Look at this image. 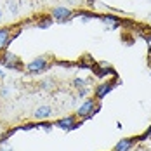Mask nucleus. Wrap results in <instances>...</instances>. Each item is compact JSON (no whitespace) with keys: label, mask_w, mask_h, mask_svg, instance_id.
I'll return each mask as SVG.
<instances>
[{"label":"nucleus","mask_w":151,"mask_h":151,"mask_svg":"<svg viewBox=\"0 0 151 151\" xmlns=\"http://www.w3.org/2000/svg\"><path fill=\"white\" fill-rule=\"evenodd\" d=\"M52 115V108L50 106H38L35 111H33V116L37 118V120H45Z\"/></svg>","instance_id":"0eeeda50"},{"label":"nucleus","mask_w":151,"mask_h":151,"mask_svg":"<svg viewBox=\"0 0 151 151\" xmlns=\"http://www.w3.org/2000/svg\"><path fill=\"white\" fill-rule=\"evenodd\" d=\"M50 17H52L56 23H66V21H70V19L73 17V12H71V9H68V7H54V9L50 11Z\"/></svg>","instance_id":"39448f33"},{"label":"nucleus","mask_w":151,"mask_h":151,"mask_svg":"<svg viewBox=\"0 0 151 151\" xmlns=\"http://www.w3.org/2000/svg\"><path fill=\"white\" fill-rule=\"evenodd\" d=\"M0 17H2V11H0Z\"/></svg>","instance_id":"2eb2a0df"},{"label":"nucleus","mask_w":151,"mask_h":151,"mask_svg":"<svg viewBox=\"0 0 151 151\" xmlns=\"http://www.w3.org/2000/svg\"><path fill=\"white\" fill-rule=\"evenodd\" d=\"M0 151H12V148H9V146H0Z\"/></svg>","instance_id":"ddd939ff"},{"label":"nucleus","mask_w":151,"mask_h":151,"mask_svg":"<svg viewBox=\"0 0 151 151\" xmlns=\"http://www.w3.org/2000/svg\"><path fill=\"white\" fill-rule=\"evenodd\" d=\"M146 40H148V47H150V50H151V35L146 38Z\"/></svg>","instance_id":"4468645a"},{"label":"nucleus","mask_w":151,"mask_h":151,"mask_svg":"<svg viewBox=\"0 0 151 151\" xmlns=\"http://www.w3.org/2000/svg\"><path fill=\"white\" fill-rule=\"evenodd\" d=\"M101 21L106 23V24H109V26H113V28H118L120 26V19L115 17V16H101Z\"/></svg>","instance_id":"9b49d317"},{"label":"nucleus","mask_w":151,"mask_h":151,"mask_svg":"<svg viewBox=\"0 0 151 151\" xmlns=\"http://www.w3.org/2000/svg\"><path fill=\"white\" fill-rule=\"evenodd\" d=\"M134 146V137H127V139H122L120 142L113 148V151H129Z\"/></svg>","instance_id":"1a4fd4ad"},{"label":"nucleus","mask_w":151,"mask_h":151,"mask_svg":"<svg viewBox=\"0 0 151 151\" xmlns=\"http://www.w3.org/2000/svg\"><path fill=\"white\" fill-rule=\"evenodd\" d=\"M49 66H50V59L47 56H38L31 63H28V66H24V71L28 75H40L49 70Z\"/></svg>","instance_id":"f257e3e1"},{"label":"nucleus","mask_w":151,"mask_h":151,"mask_svg":"<svg viewBox=\"0 0 151 151\" xmlns=\"http://www.w3.org/2000/svg\"><path fill=\"white\" fill-rule=\"evenodd\" d=\"M12 37H16L14 33V26H2L0 28V54L7 50V47L11 45L12 42Z\"/></svg>","instance_id":"20e7f679"},{"label":"nucleus","mask_w":151,"mask_h":151,"mask_svg":"<svg viewBox=\"0 0 151 151\" xmlns=\"http://www.w3.org/2000/svg\"><path fill=\"white\" fill-rule=\"evenodd\" d=\"M82 85H85V80H82V78H76V80H75V87H82Z\"/></svg>","instance_id":"f8f14e48"},{"label":"nucleus","mask_w":151,"mask_h":151,"mask_svg":"<svg viewBox=\"0 0 151 151\" xmlns=\"http://www.w3.org/2000/svg\"><path fill=\"white\" fill-rule=\"evenodd\" d=\"M0 63L2 66H5L7 70H17V71H24V64L19 59V56H16L12 52H2L0 54Z\"/></svg>","instance_id":"f03ea898"},{"label":"nucleus","mask_w":151,"mask_h":151,"mask_svg":"<svg viewBox=\"0 0 151 151\" xmlns=\"http://www.w3.org/2000/svg\"><path fill=\"white\" fill-rule=\"evenodd\" d=\"M96 111H97V99H96V97H91V99L83 101V104L78 108V111H76V118H80V120H87V118H91V116L96 115Z\"/></svg>","instance_id":"7ed1b4c3"},{"label":"nucleus","mask_w":151,"mask_h":151,"mask_svg":"<svg viewBox=\"0 0 151 151\" xmlns=\"http://www.w3.org/2000/svg\"><path fill=\"white\" fill-rule=\"evenodd\" d=\"M58 127H61V129H73L76 125V115H71V116H66V118H61V120H58V123H56Z\"/></svg>","instance_id":"6e6552de"},{"label":"nucleus","mask_w":151,"mask_h":151,"mask_svg":"<svg viewBox=\"0 0 151 151\" xmlns=\"http://www.w3.org/2000/svg\"><path fill=\"white\" fill-rule=\"evenodd\" d=\"M54 23V19L50 17V16H42L38 21H37V28H42V30H45V28H50V24Z\"/></svg>","instance_id":"9d476101"},{"label":"nucleus","mask_w":151,"mask_h":151,"mask_svg":"<svg viewBox=\"0 0 151 151\" xmlns=\"http://www.w3.org/2000/svg\"><path fill=\"white\" fill-rule=\"evenodd\" d=\"M111 89H113V82H103V83H97V87H96V99H97V101L103 99Z\"/></svg>","instance_id":"423d86ee"}]
</instances>
